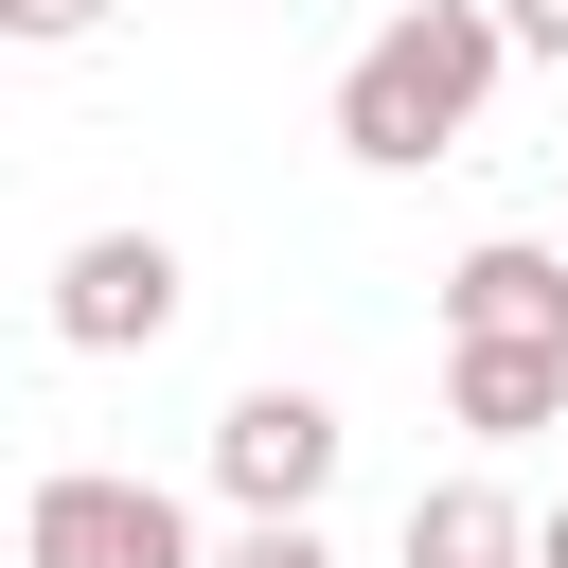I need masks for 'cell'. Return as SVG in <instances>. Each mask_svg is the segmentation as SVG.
I'll return each instance as SVG.
<instances>
[{
    "label": "cell",
    "mask_w": 568,
    "mask_h": 568,
    "mask_svg": "<svg viewBox=\"0 0 568 568\" xmlns=\"http://www.w3.org/2000/svg\"><path fill=\"white\" fill-rule=\"evenodd\" d=\"M497 0H408V18H373L355 36V71H337V160H373V178H426V160H462L479 142V106H497Z\"/></svg>",
    "instance_id": "cell-1"
},
{
    "label": "cell",
    "mask_w": 568,
    "mask_h": 568,
    "mask_svg": "<svg viewBox=\"0 0 568 568\" xmlns=\"http://www.w3.org/2000/svg\"><path fill=\"white\" fill-rule=\"evenodd\" d=\"M18 568H195V515L160 479H124V462H71V479H36Z\"/></svg>",
    "instance_id": "cell-2"
},
{
    "label": "cell",
    "mask_w": 568,
    "mask_h": 568,
    "mask_svg": "<svg viewBox=\"0 0 568 568\" xmlns=\"http://www.w3.org/2000/svg\"><path fill=\"white\" fill-rule=\"evenodd\" d=\"M337 444H355V426L266 373V390L213 408V497H231V515H320V497H337Z\"/></svg>",
    "instance_id": "cell-3"
},
{
    "label": "cell",
    "mask_w": 568,
    "mask_h": 568,
    "mask_svg": "<svg viewBox=\"0 0 568 568\" xmlns=\"http://www.w3.org/2000/svg\"><path fill=\"white\" fill-rule=\"evenodd\" d=\"M53 337L71 355H160L178 337V248L160 231H71L53 248Z\"/></svg>",
    "instance_id": "cell-4"
},
{
    "label": "cell",
    "mask_w": 568,
    "mask_h": 568,
    "mask_svg": "<svg viewBox=\"0 0 568 568\" xmlns=\"http://www.w3.org/2000/svg\"><path fill=\"white\" fill-rule=\"evenodd\" d=\"M444 408H462V444L568 426V337H444Z\"/></svg>",
    "instance_id": "cell-5"
},
{
    "label": "cell",
    "mask_w": 568,
    "mask_h": 568,
    "mask_svg": "<svg viewBox=\"0 0 568 568\" xmlns=\"http://www.w3.org/2000/svg\"><path fill=\"white\" fill-rule=\"evenodd\" d=\"M444 337H568V248L479 231V248L444 266Z\"/></svg>",
    "instance_id": "cell-6"
},
{
    "label": "cell",
    "mask_w": 568,
    "mask_h": 568,
    "mask_svg": "<svg viewBox=\"0 0 568 568\" xmlns=\"http://www.w3.org/2000/svg\"><path fill=\"white\" fill-rule=\"evenodd\" d=\"M408 568H532V515L497 479H426L408 497Z\"/></svg>",
    "instance_id": "cell-7"
},
{
    "label": "cell",
    "mask_w": 568,
    "mask_h": 568,
    "mask_svg": "<svg viewBox=\"0 0 568 568\" xmlns=\"http://www.w3.org/2000/svg\"><path fill=\"white\" fill-rule=\"evenodd\" d=\"M195 568H337V550H320V515H248V532L195 550Z\"/></svg>",
    "instance_id": "cell-8"
},
{
    "label": "cell",
    "mask_w": 568,
    "mask_h": 568,
    "mask_svg": "<svg viewBox=\"0 0 568 568\" xmlns=\"http://www.w3.org/2000/svg\"><path fill=\"white\" fill-rule=\"evenodd\" d=\"M71 36H106V0H0V53H71Z\"/></svg>",
    "instance_id": "cell-9"
},
{
    "label": "cell",
    "mask_w": 568,
    "mask_h": 568,
    "mask_svg": "<svg viewBox=\"0 0 568 568\" xmlns=\"http://www.w3.org/2000/svg\"><path fill=\"white\" fill-rule=\"evenodd\" d=\"M497 36H515V53H550V71H568V0H497Z\"/></svg>",
    "instance_id": "cell-10"
},
{
    "label": "cell",
    "mask_w": 568,
    "mask_h": 568,
    "mask_svg": "<svg viewBox=\"0 0 568 568\" xmlns=\"http://www.w3.org/2000/svg\"><path fill=\"white\" fill-rule=\"evenodd\" d=\"M532 568H568V515H532Z\"/></svg>",
    "instance_id": "cell-11"
}]
</instances>
